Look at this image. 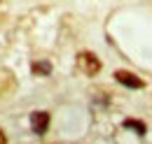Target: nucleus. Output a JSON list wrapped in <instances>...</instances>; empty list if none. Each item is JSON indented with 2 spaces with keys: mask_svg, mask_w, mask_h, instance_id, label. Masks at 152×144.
<instances>
[{
  "mask_svg": "<svg viewBox=\"0 0 152 144\" xmlns=\"http://www.w3.org/2000/svg\"><path fill=\"white\" fill-rule=\"evenodd\" d=\"M80 68L87 72L89 77H94V74H98V70H101V60H98L94 54L84 51V54H80Z\"/></svg>",
  "mask_w": 152,
  "mask_h": 144,
  "instance_id": "1",
  "label": "nucleus"
},
{
  "mask_svg": "<svg viewBox=\"0 0 152 144\" xmlns=\"http://www.w3.org/2000/svg\"><path fill=\"white\" fill-rule=\"evenodd\" d=\"M31 128L35 135H45L49 128V114L47 112H33L31 114Z\"/></svg>",
  "mask_w": 152,
  "mask_h": 144,
  "instance_id": "2",
  "label": "nucleus"
},
{
  "mask_svg": "<svg viewBox=\"0 0 152 144\" xmlns=\"http://www.w3.org/2000/svg\"><path fill=\"white\" fill-rule=\"evenodd\" d=\"M115 79H117L119 84H124L126 89H143V79H138V77L131 74V72L119 70V72H115Z\"/></svg>",
  "mask_w": 152,
  "mask_h": 144,
  "instance_id": "3",
  "label": "nucleus"
},
{
  "mask_svg": "<svg viewBox=\"0 0 152 144\" xmlns=\"http://www.w3.org/2000/svg\"><path fill=\"white\" fill-rule=\"evenodd\" d=\"M124 128H131L138 135H145V126H143L140 121H131V119H129V121H124Z\"/></svg>",
  "mask_w": 152,
  "mask_h": 144,
  "instance_id": "4",
  "label": "nucleus"
},
{
  "mask_svg": "<svg viewBox=\"0 0 152 144\" xmlns=\"http://www.w3.org/2000/svg\"><path fill=\"white\" fill-rule=\"evenodd\" d=\"M33 72H42V74H49V72H52V65H49V63H35V65H33Z\"/></svg>",
  "mask_w": 152,
  "mask_h": 144,
  "instance_id": "5",
  "label": "nucleus"
},
{
  "mask_svg": "<svg viewBox=\"0 0 152 144\" xmlns=\"http://www.w3.org/2000/svg\"><path fill=\"white\" fill-rule=\"evenodd\" d=\"M0 144H7V137H5V132L0 130Z\"/></svg>",
  "mask_w": 152,
  "mask_h": 144,
  "instance_id": "6",
  "label": "nucleus"
}]
</instances>
